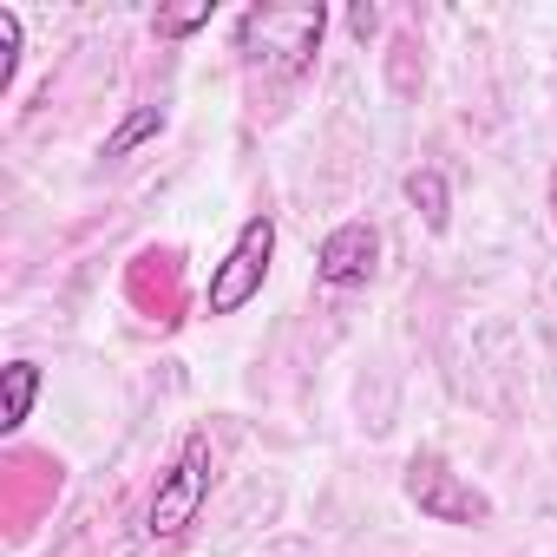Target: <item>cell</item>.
<instances>
[{
  "instance_id": "1",
  "label": "cell",
  "mask_w": 557,
  "mask_h": 557,
  "mask_svg": "<svg viewBox=\"0 0 557 557\" xmlns=\"http://www.w3.org/2000/svg\"><path fill=\"white\" fill-rule=\"evenodd\" d=\"M322 34H329V8H322V0H302V8L256 0V8L236 14V53H243V66L262 73V79H275V86L315 73Z\"/></svg>"
},
{
  "instance_id": "10",
  "label": "cell",
  "mask_w": 557,
  "mask_h": 557,
  "mask_svg": "<svg viewBox=\"0 0 557 557\" xmlns=\"http://www.w3.org/2000/svg\"><path fill=\"white\" fill-rule=\"evenodd\" d=\"M550 223H557V171H550Z\"/></svg>"
},
{
  "instance_id": "8",
  "label": "cell",
  "mask_w": 557,
  "mask_h": 557,
  "mask_svg": "<svg viewBox=\"0 0 557 557\" xmlns=\"http://www.w3.org/2000/svg\"><path fill=\"white\" fill-rule=\"evenodd\" d=\"M158 132H164V112H158V106H138V112L106 138V151H99V158H125L132 145H145V138H158Z\"/></svg>"
},
{
  "instance_id": "6",
  "label": "cell",
  "mask_w": 557,
  "mask_h": 557,
  "mask_svg": "<svg viewBox=\"0 0 557 557\" xmlns=\"http://www.w3.org/2000/svg\"><path fill=\"white\" fill-rule=\"evenodd\" d=\"M34 394H40V368L34 361H8V368H0V433H21L27 426Z\"/></svg>"
},
{
  "instance_id": "9",
  "label": "cell",
  "mask_w": 557,
  "mask_h": 557,
  "mask_svg": "<svg viewBox=\"0 0 557 557\" xmlns=\"http://www.w3.org/2000/svg\"><path fill=\"white\" fill-rule=\"evenodd\" d=\"M210 0H197V8H164L151 27H158V40H184V34H197V27H210Z\"/></svg>"
},
{
  "instance_id": "7",
  "label": "cell",
  "mask_w": 557,
  "mask_h": 557,
  "mask_svg": "<svg viewBox=\"0 0 557 557\" xmlns=\"http://www.w3.org/2000/svg\"><path fill=\"white\" fill-rule=\"evenodd\" d=\"M407 203L426 216V230H446V216H453V210H446V177H440V171H413V177H407Z\"/></svg>"
},
{
  "instance_id": "5",
  "label": "cell",
  "mask_w": 557,
  "mask_h": 557,
  "mask_svg": "<svg viewBox=\"0 0 557 557\" xmlns=\"http://www.w3.org/2000/svg\"><path fill=\"white\" fill-rule=\"evenodd\" d=\"M374 269H381V236L361 216L329 230L322 249H315V283L322 289H361V283H374Z\"/></svg>"
},
{
  "instance_id": "4",
  "label": "cell",
  "mask_w": 557,
  "mask_h": 557,
  "mask_svg": "<svg viewBox=\"0 0 557 557\" xmlns=\"http://www.w3.org/2000/svg\"><path fill=\"white\" fill-rule=\"evenodd\" d=\"M400 485L420 505V518H433V524H492V498L466 472H453L440 453H413Z\"/></svg>"
},
{
  "instance_id": "2",
  "label": "cell",
  "mask_w": 557,
  "mask_h": 557,
  "mask_svg": "<svg viewBox=\"0 0 557 557\" xmlns=\"http://www.w3.org/2000/svg\"><path fill=\"white\" fill-rule=\"evenodd\" d=\"M210 485H216V453H210L203 433H190V440L177 446V459L158 472V492H151V505H145V537H158V544L184 537V531L197 524Z\"/></svg>"
},
{
  "instance_id": "3",
  "label": "cell",
  "mask_w": 557,
  "mask_h": 557,
  "mask_svg": "<svg viewBox=\"0 0 557 557\" xmlns=\"http://www.w3.org/2000/svg\"><path fill=\"white\" fill-rule=\"evenodd\" d=\"M269 256H275V216H269V210H256V216L236 230L230 256L210 269L203 309H210V315H236V309H249V302L262 296V283H269Z\"/></svg>"
}]
</instances>
